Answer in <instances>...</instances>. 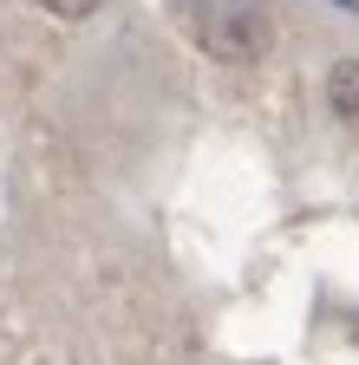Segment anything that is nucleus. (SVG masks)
<instances>
[{
	"label": "nucleus",
	"instance_id": "nucleus-1",
	"mask_svg": "<svg viewBox=\"0 0 359 365\" xmlns=\"http://www.w3.org/2000/svg\"><path fill=\"white\" fill-rule=\"evenodd\" d=\"M176 20L209 59H229V66H248L275 46V14L261 0H183Z\"/></svg>",
	"mask_w": 359,
	"mask_h": 365
},
{
	"label": "nucleus",
	"instance_id": "nucleus-2",
	"mask_svg": "<svg viewBox=\"0 0 359 365\" xmlns=\"http://www.w3.org/2000/svg\"><path fill=\"white\" fill-rule=\"evenodd\" d=\"M327 98H333V111L359 130V59H340V66L327 72Z\"/></svg>",
	"mask_w": 359,
	"mask_h": 365
},
{
	"label": "nucleus",
	"instance_id": "nucleus-3",
	"mask_svg": "<svg viewBox=\"0 0 359 365\" xmlns=\"http://www.w3.org/2000/svg\"><path fill=\"white\" fill-rule=\"evenodd\" d=\"M46 14H59V20H85V14H98L105 0H39Z\"/></svg>",
	"mask_w": 359,
	"mask_h": 365
}]
</instances>
